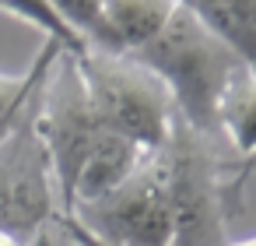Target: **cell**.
Masks as SVG:
<instances>
[{"label": "cell", "instance_id": "1", "mask_svg": "<svg viewBox=\"0 0 256 246\" xmlns=\"http://www.w3.org/2000/svg\"><path fill=\"white\" fill-rule=\"evenodd\" d=\"M158 162L176 214V246H224L228 218L242 211V193L232 183V162L221 158L218 137L196 134L179 116Z\"/></svg>", "mask_w": 256, "mask_h": 246}, {"label": "cell", "instance_id": "2", "mask_svg": "<svg viewBox=\"0 0 256 246\" xmlns=\"http://www.w3.org/2000/svg\"><path fill=\"white\" fill-rule=\"evenodd\" d=\"M134 57L165 81V88L176 102V116L186 127H193L196 134L218 137L221 95H224L228 81L235 78V71L246 64L214 32H207L193 11H186L179 4L172 22L162 29V36L151 39Z\"/></svg>", "mask_w": 256, "mask_h": 246}, {"label": "cell", "instance_id": "3", "mask_svg": "<svg viewBox=\"0 0 256 246\" xmlns=\"http://www.w3.org/2000/svg\"><path fill=\"white\" fill-rule=\"evenodd\" d=\"M74 64L106 130L130 137L144 151H158L168 141L176 102L151 67H144L134 53L112 50H84Z\"/></svg>", "mask_w": 256, "mask_h": 246}, {"label": "cell", "instance_id": "4", "mask_svg": "<svg viewBox=\"0 0 256 246\" xmlns=\"http://www.w3.org/2000/svg\"><path fill=\"white\" fill-rule=\"evenodd\" d=\"M36 130H39L50 165H53L60 207H64V214L74 218L78 176L106 127L98 123V116L92 109V99L84 92V81H81L70 53L56 57V64L50 67V74L36 95Z\"/></svg>", "mask_w": 256, "mask_h": 246}, {"label": "cell", "instance_id": "5", "mask_svg": "<svg viewBox=\"0 0 256 246\" xmlns=\"http://www.w3.org/2000/svg\"><path fill=\"white\" fill-rule=\"evenodd\" d=\"M42 88V85H39ZM39 95V92H36ZM36 95L0 148V232L28 242L42 225L70 218L60 207L53 165L36 130Z\"/></svg>", "mask_w": 256, "mask_h": 246}, {"label": "cell", "instance_id": "6", "mask_svg": "<svg viewBox=\"0 0 256 246\" xmlns=\"http://www.w3.org/2000/svg\"><path fill=\"white\" fill-rule=\"evenodd\" d=\"M74 218L102 246H176V214L158 151H148L126 183L102 200L78 207Z\"/></svg>", "mask_w": 256, "mask_h": 246}, {"label": "cell", "instance_id": "7", "mask_svg": "<svg viewBox=\"0 0 256 246\" xmlns=\"http://www.w3.org/2000/svg\"><path fill=\"white\" fill-rule=\"evenodd\" d=\"M144 148L134 144L130 137L123 134H112V130H102V137L95 141L81 176H78V186H74V211L84 207V204H95L102 200L106 193H112L120 183H126L137 165L144 162Z\"/></svg>", "mask_w": 256, "mask_h": 246}, {"label": "cell", "instance_id": "8", "mask_svg": "<svg viewBox=\"0 0 256 246\" xmlns=\"http://www.w3.org/2000/svg\"><path fill=\"white\" fill-rule=\"evenodd\" d=\"M256 74V0H179Z\"/></svg>", "mask_w": 256, "mask_h": 246}, {"label": "cell", "instance_id": "9", "mask_svg": "<svg viewBox=\"0 0 256 246\" xmlns=\"http://www.w3.org/2000/svg\"><path fill=\"white\" fill-rule=\"evenodd\" d=\"M179 11V0H106V25L120 53H137Z\"/></svg>", "mask_w": 256, "mask_h": 246}, {"label": "cell", "instance_id": "10", "mask_svg": "<svg viewBox=\"0 0 256 246\" xmlns=\"http://www.w3.org/2000/svg\"><path fill=\"white\" fill-rule=\"evenodd\" d=\"M218 134L235 151V162L256 158V74L238 67L218 106Z\"/></svg>", "mask_w": 256, "mask_h": 246}, {"label": "cell", "instance_id": "11", "mask_svg": "<svg viewBox=\"0 0 256 246\" xmlns=\"http://www.w3.org/2000/svg\"><path fill=\"white\" fill-rule=\"evenodd\" d=\"M53 11L64 18V25L88 46V50H116L109 25H106V0H50Z\"/></svg>", "mask_w": 256, "mask_h": 246}, {"label": "cell", "instance_id": "12", "mask_svg": "<svg viewBox=\"0 0 256 246\" xmlns=\"http://www.w3.org/2000/svg\"><path fill=\"white\" fill-rule=\"evenodd\" d=\"M60 53H67V50H64L60 43L46 39L42 50L36 53V60L28 64L25 74H4V71H0V116H8L11 109L25 106V102L39 92V85L46 81V74H50V67L56 64Z\"/></svg>", "mask_w": 256, "mask_h": 246}, {"label": "cell", "instance_id": "13", "mask_svg": "<svg viewBox=\"0 0 256 246\" xmlns=\"http://www.w3.org/2000/svg\"><path fill=\"white\" fill-rule=\"evenodd\" d=\"M0 11L4 15H11V18H22V22H28V25H36L46 39H53V43H60L70 57H81L88 46L64 25V18L53 11V4L50 0H0Z\"/></svg>", "mask_w": 256, "mask_h": 246}, {"label": "cell", "instance_id": "14", "mask_svg": "<svg viewBox=\"0 0 256 246\" xmlns=\"http://www.w3.org/2000/svg\"><path fill=\"white\" fill-rule=\"evenodd\" d=\"M28 102H32V99H28ZM28 102H25V106H18V109H11L8 116H0V148H4V141L11 137V130L18 127V120H22V113L28 109Z\"/></svg>", "mask_w": 256, "mask_h": 246}, {"label": "cell", "instance_id": "15", "mask_svg": "<svg viewBox=\"0 0 256 246\" xmlns=\"http://www.w3.org/2000/svg\"><path fill=\"white\" fill-rule=\"evenodd\" d=\"M256 172V158H249V162H232V183H235V190L242 193V186H246V179Z\"/></svg>", "mask_w": 256, "mask_h": 246}, {"label": "cell", "instance_id": "16", "mask_svg": "<svg viewBox=\"0 0 256 246\" xmlns=\"http://www.w3.org/2000/svg\"><path fill=\"white\" fill-rule=\"evenodd\" d=\"M0 246H25V242L14 239V235H8V232H0Z\"/></svg>", "mask_w": 256, "mask_h": 246}, {"label": "cell", "instance_id": "17", "mask_svg": "<svg viewBox=\"0 0 256 246\" xmlns=\"http://www.w3.org/2000/svg\"><path fill=\"white\" fill-rule=\"evenodd\" d=\"M224 246H256V235H249V239H235V242H224Z\"/></svg>", "mask_w": 256, "mask_h": 246}]
</instances>
